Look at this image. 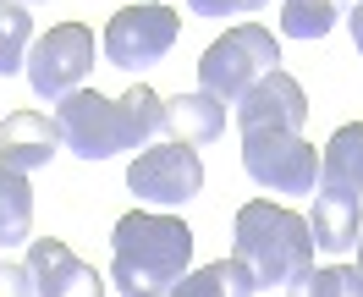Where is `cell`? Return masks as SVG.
Listing matches in <instances>:
<instances>
[{"instance_id":"1","label":"cell","mask_w":363,"mask_h":297,"mask_svg":"<svg viewBox=\"0 0 363 297\" xmlns=\"http://www.w3.org/2000/svg\"><path fill=\"white\" fill-rule=\"evenodd\" d=\"M165 127V99L149 83H133L121 99L99 89H77L55 99V133L77 160H111L121 149H149V138Z\"/></svg>"},{"instance_id":"2","label":"cell","mask_w":363,"mask_h":297,"mask_svg":"<svg viewBox=\"0 0 363 297\" xmlns=\"http://www.w3.org/2000/svg\"><path fill=\"white\" fill-rule=\"evenodd\" d=\"M193 259V231L177 215L133 209L116 220L111 237V281L121 297H171Z\"/></svg>"},{"instance_id":"3","label":"cell","mask_w":363,"mask_h":297,"mask_svg":"<svg viewBox=\"0 0 363 297\" xmlns=\"http://www.w3.org/2000/svg\"><path fill=\"white\" fill-rule=\"evenodd\" d=\"M231 259L253 275V286H286L292 275L314 264V231L303 215L270 204V198H253V204L237 209Z\"/></svg>"},{"instance_id":"4","label":"cell","mask_w":363,"mask_h":297,"mask_svg":"<svg viewBox=\"0 0 363 297\" xmlns=\"http://www.w3.org/2000/svg\"><path fill=\"white\" fill-rule=\"evenodd\" d=\"M281 67V45H275L270 28L259 23H242L231 28L226 39H215L204 50V61H199V89L209 99H220V105H237L242 94L259 83V77H270Z\"/></svg>"},{"instance_id":"5","label":"cell","mask_w":363,"mask_h":297,"mask_svg":"<svg viewBox=\"0 0 363 297\" xmlns=\"http://www.w3.org/2000/svg\"><path fill=\"white\" fill-rule=\"evenodd\" d=\"M94 72V33L83 23H61L50 28L45 39H33L28 50V83L39 99H67V94L83 89V77Z\"/></svg>"},{"instance_id":"6","label":"cell","mask_w":363,"mask_h":297,"mask_svg":"<svg viewBox=\"0 0 363 297\" xmlns=\"http://www.w3.org/2000/svg\"><path fill=\"white\" fill-rule=\"evenodd\" d=\"M127 187L138 193V204H149V209H182L204 187V160H199V149H187V143L143 149V155L127 165Z\"/></svg>"},{"instance_id":"7","label":"cell","mask_w":363,"mask_h":297,"mask_svg":"<svg viewBox=\"0 0 363 297\" xmlns=\"http://www.w3.org/2000/svg\"><path fill=\"white\" fill-rule=\"evenodd\" d=\"M242 171L270 193H314L319 155L303 133H242Z\"/></svg>"},{"instance_id":"8","label":"cell","mask_w":363,"mask_h":297,"mask_svg":"<svg viewBox=\"0 0 363 297\" xmlns=\"http://www.w3.org/2000/svg\"><path fill=\"white\" fill-rule=\"evenodd\" d=\"M177 33H182V23L171 6H155V0L149 6H127L105 28V61L121 72H143L177 45Z\"/></svg>"},{"instance_id":"9","label":"cell","mask_w":363,"mask_h":297,"mask_svg":"<svg viewBox=\"0 0 363 297\" xmlns=\"http://www.w3.org/2000/svg\"><path fill=\"white\" fill-rule=\"evenodd\" d=\"M303 121H308V94L281 67L237 99V127L242 133H303Z\"/></svg>"},{"instance_id":"10","label":"cell","mask_w":363,"mask_h":297,"mask_svg":"<svg viewBox=\"0 0 363 297\" xmlns=\"http://www.w3.org/2000/svg\"><path fill=\"white\" fill-rule=\"evenodd\" d=\"M28 270H33L39 297H105V275L94 264H83L61 237H33Z\"/></svg>"},{"instance_id":"11","label":"cell","mask_w":363,"mask_h":297,"mask_svg":"<svg viewBox=\"0 0 363 297\" xmlns=\"http://www.w3.org/2000/svg\"><path fill=\"white\" fill-rule=\"evenodd\" d=\"M55 143H61V133H55V116L45 111H11L0 121V165L6 171H23V176L45 171Z\"/></svg>"},{"instance_id":"12","label":"cell","mask_w":363,"mask_h":297,"mask_svg":"<svg viewBox=\"0 0 363 297\" xmlns=\"http://www.w3.org/2000/svg\"><path fill=\"white\" fill-rule=\"evenodd\" d=\"M165 127H171V138L187 143V149L215 143V138L226 133V105L209 99L204 89L199 94H177V99H165Z\"/></svg>"},{"instance_id":"13","label":"cell","mask_w":363,"mask_h":297,"mask_svg":"<svg viewBox=\"0 0 363 297\" xmlns=\"http://www.w3.org/2000/svg\"><path fill=\"white\" fill-rule=\"evenodd\" d=\"M308 231H314V248H325V253H347L352 242H358V193L319 187Z\"/></svg>"},{"instance_id":"14","label":"cell","mask_w":363,"mask_h":297,"mask_svg":"<svg viewBox=\"0 0 363 297\" xmlns=\"http://www.w3.org/2000/svg\"><path fill=\"white\" fill-rule=\"evenodd\" d=\"M319 187H336V193H358L363 198V121L341 127L325 155H319Z\"/></svg>"},{"instance_id":"15","label":"cell","mask_w":363,"mask_h":297,"mask_svg":"<svg viewBox=\"0 0 363 297\" xmlns=\"http://www.w3.org/2000/svg\"><path fill=\"white\" fill-rule=\"evenodd\" d=\"M33 237V187L23 171L0 165V248H23Z\"/></svg>"},{"instance_id":"16","label":"cell","mask_w":363,"mask_h":297,"mask_svg":"<svg viewBox=\"0 0 363 297\" xmlns=\"http://www.w3.org/2000/svg\"><path fill=\"white\" fill-rule=\"evenodd\" d=\"M253 292L259 286H253V275L237 259H215V264L182 275L177 286H171V297H253Z\"/></svg>"},{"instance_id":"17","label":"cell","mask_w":363,"mask_h":297,"mask_svg":"<svg viewBox=\"0 0 363 297\" xmlns=\"http://www.w3.org/2000/svg\"><path fill=\"white\" fill-rule=\"evenodd\" d=\"M28 50H33V17H28L23 0H0V77L28 67Z\"/></svg>"},{"instance_id":"18","label":"cell","mask_w":363,"mask_h":297,"mask_svg":"<svg viewBox=\"0 0 363 297\" xmlns=\"http://www.w3.org/2000/svg\"><path fill=\"white\" fill-rule=\"evenodd\" d=\"M286 297H363V270H347V264H330V270H308L286 281Z\"/></svg>"},{"instance_id":"19","label":"cell","mask_w":363,"mask_h":297,"mask_svg":"<svg viewBox=\"0 0 363 297\" xmlns=\"http://www.w3.org/2000/svg\"><path fill=\"white\" fill-rule=\"evenodd\" d=\"M341 0H281V33L286 39H325Z\"/></svg>"},{"instance_id":"20","label":"cell","mask_w":363,"mask_h":297,"mask_svg":"<svg viewBox=\"0 0 363 297\" xmlns=\"http://www.w3.org/2000/svg\"><path fill=\"white\" fill-rule=\"evenodd\" d=\"M0 297H39L33 270H28V264H11V259H0Z\"/></svg>"},{"instance_id":"21","label":"cell","mask_w":363,"mask_h":297,"mask_svg":"<svg viewBox=\"0 0 363 297\" xmlns=\"http://www.w3.org/2000/svg\"><path fill=\"white\" fill-rule=\"evenodd\" d=\"M199 17H248V11H264L270 0H187Z\"/></svg>"},{"instance_id":"22","label":"cell","mask_w":363,"mask_h":297,"mask_svg":"<svg viewBox=\"0 0 363 297\" xmlns=\"http://www.w3.org/2000/svg\"><path fill=\"white\" fill-rule=\"evenodd\" d=\"M347 23H352V45H358V55H363V6H352V17H347Z\"/></svg>"},{"instance_id":"23","label":"cell","mask_w":363,"mask_h":297,"mask_svg":"<svg viewBox=\"0 0 363 297\" xmlns=\"http://www.w3.org/2000/svg\"><path fill=\"white\" fill-rule=\"evenodd\" d=\"M358 270H363V242H358Z\"/></svg>"},{"instance_id":"24","label":"cell","mask_w":363,"mask_h":297,"mask_svg":"<svg viewBox=\"0 0 363 297\" xmlns=\"http://www.w3.org/2000/svg\"><path fill=\"white\" fill-rule=\"evenodd\" d=\"M347 6H363V0H347Z\"/></svg>"},{"instance_id":"25","label":"cell","mask_w":363,"mask_h":297,"mask_svg":"<svg viewBox=\"0 0 363 297\" xmlns=\"http://www.w3.org/2000/svg\"><path fill=\"white\" fill-rule=\"evenodd\" d=\"M23 6H33V0H23Z\"/></svg>"}]
</instances>
